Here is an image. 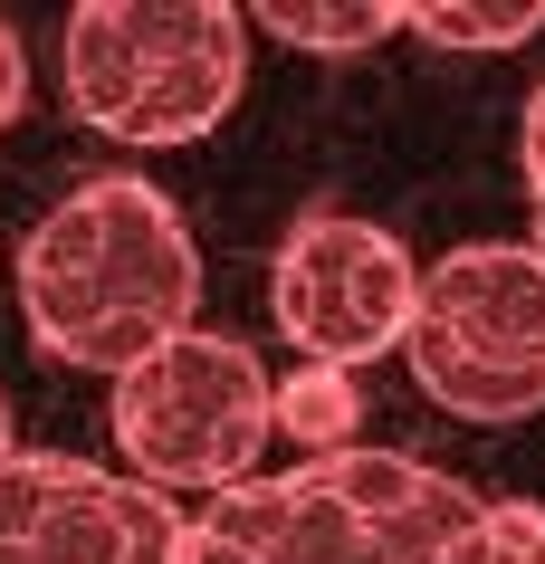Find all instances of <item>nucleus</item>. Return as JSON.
<instances>
[{
	"mask_svg": "<svg viewBox=\"0 0 545 564\" xmlns=\"http://www.w3.org/2000/svg\"><path fill=\"white\" fill-rule=\"evenodd\" d=\"M20 316H30L39 355L116 383L124 364H144L153 345L192 335V316H201L192 220L134 173L77 182L20 239Z\"/></svg>",
	"mask_w": 545,
	"mask_h": 564,
	"instance_id": "obj_1",
	"label": "nucleus"
},
{
	"mask_svg": "<svg viewBox=\"0 0 545 564\" xmlns=\"http://www.w3.org/2000/svg\"><path fill=\"white\" fill-rule=\"evenodd\" d=\"M67 106L116 144H192L249 87V10L230 0H77L58 39Z\"/></svg>",
	"mask_w": 545,
	"mask_h": 564,
	"instance_id": "obj_2",
	"label": "nucleus"
},
{
	"mask_svg": "<svg viewBox=\"0 0 545 564\" xmlns=\"http://www.w3.org/2000/svg\"><path fill=\"white\" fill-rule=\"evenodd\" d=\"M269 402H277V383L259 364V345L192 326L106 383V431H116L124 478L192 517V498H220V488L259 478L269 431H277Z\"/></svg>",
	"mask_w": 545,
	"mask_h": 564,
	"instance_id": "obj_3",
	"label": "nucleus"
},
{
	"mask_svg": "<svg viewBox=\"0 0 545 564\" xmlns=\"http://www.w3.org/2000/svg\"><path fill=\"white\" fill-rule=\"evenodd\" d=\"M269 316H277V335L297 345V364L363 373L373 355H402V335L422 316V259H412L383 220L306 210L297 230L277 239Z\"/></svg>",
	"mask_w": 545,
	"mask_h": 564,
	"instance_id": "obj_4",
	"label": "nucleus"
},
{
	"mask_svg": "<svg viewBox=\"0 0 545 564\" xmlns=\"http://www.w3.org/2000/svg\"><path fill=\"white\" fill-rule=\"evenodd\" d=\"M0 564H182V507L77 449H10Z\"/></svg>",
	"mask_w": 545,
	"mask_h": 564,
	"instance_id": "obj_5",
	"label": "nucleus"
},
{
	"mask_svg": "<svg viewBox=\"0 0 545 564\" xmlns=\"http://www.w3.org/2000/svg\"><path fill=\"white\" fill-rule=\"evenodd\" d=\"M182 564H393V555L306 469H287V478H240V488L192 507L182 517Z\"/></svg>",
	"mask_w": 545,
	"mask_h": 564,
	"instance_id": "obj_6",
	"label": "nucleus"
},
{
	"mask_svg": "<svg viewBox=\"0 0 545 564\" xmlns=\"http://www.w3.org/2000/svg\"><path fill=\"white\" fill-rule=\"evenodd\" d=\"M412 326L450 335L488 364L545 373V259L526 239H469V249L422 268V316Z\"/></svg>",
	"mask_w": 545,
	"mask_h": 564,
	"instance_id": "obj_7",
	"label": "nucleus"
},
{
	"mask_svg": "<svg viewBox=\"0 0 545 564\" xmlns=\"http://www.w3.org/2000/svg\"><path fill=\"white\" fill-rule=\"evenodd\" d=\"M306 478L326 488L345 517H363L373 527V545L393 564H440L469 535V517H479V488H459L450 469H422V459H402V449H335V459H306Z\"/></svg>",
	"mask_w": 545,
	"mask_h": 564,
	"instance_id": "obj_8",
	"label": "nucleus"
},
{
	"mask_svg": "<svg viewBox=\"0 0 545 564\" xmlns=\"http://www.w3.org/2000/svg\"><path fill=\"white\" fill-rule=\"evenodd\" d=\"M402 364H412V383L450 421H536L545 412V373L488 364V355H469V345H450V335H430V326L402 335Z\"/></svg>",
	"mask_w": 545,
	"mask_h": 564,
	"instance_id": "obj_9",
	"label": "nucleus"
},
{
	"mask_svg": "<svg viewBox=\"0 0 545 564\" xmlns=\"http://www.w3.org/2000/svg\"><path fill=\"white\" fill-rule=\"evenodd\" d=\"M277 431L306 449V459H335V449H355L363 431V383L355 373H335V364H297V373H277Z\"/></svg>",
	"mask_w": 545,
	"mask_h": 564,
	"instance_id": "obj_10",
	"label": "nucleus"
},
{
	"mask_svg": "<svg viewBox=\"0 0 545 564\" xmlns=\"http://www.w3.org/2000/svg\"><path fill=\"white\" fill-rule=\"evenodd\" d=\"M249 30L287 39V48H316V58H345V48H373V39L402 30V0H259Z\"/></svg>",
	"mask_w": 545,
	"mask_h": 564,
	"instance_id": "obj_11",
	"label": "nucleus"
},
{
	"mask_svg": "<svg viewBox=\"0 0 545 564\" xmlns=\"http://www.w3.org/2000/svg\"><path fill=\"white\" fill-rule=\"evenodd\" d=\"M402 30H422L430 48H526L545 30V0H412Z\"/></svg>",
	"mask_w": 545,
	"mask_h": 564,
	"instance_id": "obj_12",
	"label": "nucleus"
},
{
	"mask_svg": "<svg viewBox=\"0 0 545 564\" xmlns=\"http://www.w3.org/2000/svg\"><path fill=\"white\" fill-rule=\"evenodd\" d=\"M440 564H545V507L488 498L479 517H469V535H459Z\"/></svg>",
	"mask_w": 545,
	"mask_h": 564,
	"instance_id": "obj_13",
	"label": "nucleus"
},
{
	"mask_svg": "<svg viewBox=\"0 0 545 564\" xmlns=\"http://www.w3.org/2000/svg\"><path fill=\"white\" fill-rule=\"evenodd\" d=\"M20 106H30V48H20V30L0 20V124L20 116Z\"/></svg>",
	"mask_w": 545,
	"mask_h": 564,
	"instance_id": "obj_14",
	"label": "nucleus"
},
{
	"mask_svg": "<svg viewBox=\"0 0 545 564\" xmlns=\"http://www.w3.org/2000/svg\"><path fill=\"white\" fill-rule=\"evenodd\" d=\"M516 163H526V192H545V87L526 96V124H516Z\"/></svg>",
	"mask_w": 545,
	"mask_h": 564,
	"instance_id": "obj_15",
	"label": "nucleus"
},
{
	"mask_svg": "<svg viewBox=\"0 0 545 564\" xmlns=\"http://www.w3.org/2000/svg\"><path fill=\"white\" fill-rule=\"evenodd\" d=\"M526 249H536V259H545V192H536V239H526Z\"/></svg>",
	"mask_w": 545,
	"mask_h": 564,
	"instance_id": "obj_16",
	"label": "nucleus"
},
{
	"mask_svg": "<svg viewBox=\"0 0 545 564\" xmlns=\"http://www.w3.org/2000/svg\"><path fill=\"white\" fill-rule=\"evenodd\" d=\"M10 449H20V441H10V402H0V459H10Z\"/></svg>",
	"mask_w": 545,
	"mask_h": 564,
	"instance_id": "obj_17",
	"label": "nucleus"
}]
</instances>
